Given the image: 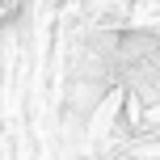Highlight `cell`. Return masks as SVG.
<instances>
[{
  "instance_id": "cell-1",
  "label": "cell",
  "mask_w": 160,
  "mask_h": 160,
  "mask_svg": "<svg viewBox=\"0 0 160 160\" xmlns=\"http://www.w3.org/2000/svg\"><path fill=\"white\" fill-rule=\"evenodd\" d=\"M21 4H25V0H0V25H8V21H13V17L21 13Z\"/></svg>"
}]
</instances>
